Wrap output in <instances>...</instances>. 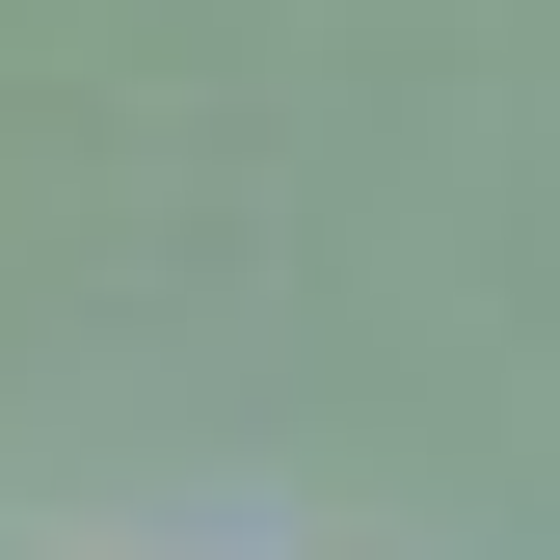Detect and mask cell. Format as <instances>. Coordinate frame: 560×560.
Returning <instances> with one entry per match:
<instances>
[]
</instances>
